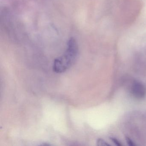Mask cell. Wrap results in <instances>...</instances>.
I'll return each mask as SVG.
<instances>
[{"instance_id":"obj_1","label":"cell","mask_w":146,"mask_h":146,"mask_svg":"<svg viewBox=\"0 0 146 146\" xmlns=\"http://www.w3.org/2000/svg\"><path fill=\"white\" fill-rule=\"evenodd\" d=\"M78 54V46L76 40L71 38L67 43V49L63 56L57 58L54 62L53 70L56 73L66 71L76 61Z\"/></svg>"},{"instance_id":"obj_2","label":"cell","mask_w":146,"mask_h":146,"mask_svg":"<svg viewBox=\"0 0 146 146\" xmlns=\"http://www.w3.org/2000/svg\"><path fill=\"white\" fill-rule=\"evenodd\" d=\"M132 93L133 94L138 98H142L145 96V88L141 83L135 82L132 85Z\"/></svg>"},{"instance_id":"obj_3","label":"cell","mask_w":146,"mask_h":146,"mask_svg":"<svg viewBox=\"0 0 146 146\" xmlns=\"http://www.w3.org/2000/svg\"><path fill=\"white\" fill-rule=\"evenodd\" d=\"M97 145H100V146H108L109 145L105 141L102 139H98L97 141Z\"/></svg>"},{"instance_id":"obj_4","label":"cell","mask_w":146,"mask_h":146,"mask_svg":"<svg viewBox=\"0 0 146 146\" xmlns=\"http://www.w3.org/2000/svg\"><path fill=\"white\" fill-rule=\"evenodd\" d=\"M110 139H111V140L113 142L115 145H117V146H122V144L120 143V142H119L117 139H116V138H114V137H111Z\"/></svg>"},{"instance_id":"obj_5","label":"cell","mask_w":146,"mask_h":146,"mask_svg":"<svg viewBox=\"0 0 146 146\" xmlns=\"http://www.w3.org/2000/svg\"><path fill=\"white\" fill-rule=\"evenodd\" d=\"M125 140H126L127 144H128V145L131 146H135V144H134V142H133L132 141H131V140L129 137H125Z\"/></svg>"}]
</instances>
